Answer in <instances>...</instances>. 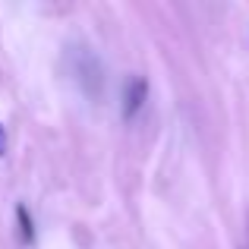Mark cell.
I'll return each instance as SVG.
<instances>
[{
	"instance_id": "cell-1",
	"label": "cell",
	"mask_w": 249,
	"mask_h": 249,
	"mask_svg": "<svg viewBox=\"0 0 249 249\" xmlns=\"http://www.w3.org/2000/svg\"><path fill=\"white\" fill-rule=\"evenodd\" d=\"M145 98H148V82L142 76H133L126 82V91H123V117H136L139 107L145 104Z\"/></svg>"
},
{
	"instance_id": "cell-2",
	"label": "cell",
	"mask_w": 249,
	"mask_h": 249,
	"mask_svg": "<svg viewBox=\"0 0 249 249\" xmlns=\"http://www.w3.org/2000/svg\"><path fill=\"white\" fill-rule=\"evenodd\" d=\"M16 221H19V237H22V243L32 246L35 243V221H32V214H29L25 205H16Z\"/></svg>"
},
{
	"instance_id": "cell-3",
	"label": "cell",
	"mask_w": 249,
	"mask_h": 249,
	"mask_svg": "<svg viewBox=\"0 0 249 249\" xmlns=\"http://www.w3.org/2000/svg\"><path fill=\"white\" fill-rule=\"evenodd\" d=\"M6 155V129H3V123H0V158Z\"/></svg>"
}]
</instances>
